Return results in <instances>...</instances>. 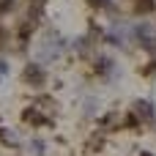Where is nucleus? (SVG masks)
<instances>
[{
	"instance_id": "f257e3e1",
	"label": "nucleus",
	"mask_w": 156,
	"mask_h": 156,
	"mask_svg": "<svg viewBox=\"0 0 156 156\" xmlns=\"http://www.w3.org/2000/svg\"><path fill=\"white\" fill-rule=\"evenodd\" d=\"M25 80H27L30 85H44V69H41L38 63H30V66L25 69Z\"/></svg>"
},
{
	"instance_id": "f03ea898",
	"label": "nucleus",
	"mask_w": 156,
	"mask_h": 156,
	"mask_svg": "<svg viewBox=\"0 0 156 156\" xmlns=\"http://www.w3.org/2000/svg\"><path fill=\"white\" fill-rule=\"evenodd\" d=\"M137 8H140V11H151V8H154V3H151V0H140V3H137Z\"/></svg>"
},
{
	"instance_id": "7ed1b4c3",
	"label": "nucleus",
	"mask_w": 156,
	"mask_h": 156,
	"mask_svg": "<svg viewBox=\"0 0 156 156\" xmlns=\"http://www.w3.org/2000/svg\"><path fill=\"white\" fill-rule=\"evenodd\" d=\"M11 5H14V0H0V14H5Z\"/></svg>"
},
{
	"instance_id": "20e7f679",
	"label": "nucleus",
	"mask_w": 156,
	"mask_h": 156,
	"mask_svg": "<svg viewBox=\"0 0 156 156\" xmlns=\"http://www.w3.org/2000/svg\"><path fill=\"white\" fill-rule=\"evenodd\" d=\"M88 3H90V5H107L110 0H88Z\"/></svg>"
}]
</instances>
